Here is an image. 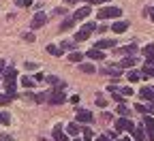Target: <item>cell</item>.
I'll return each instance as SVG.
<instances>
[{"instance_id": "1", "label": "cell", "mask_w": 154, "mask_h": 141, "mask_svg": "<svg viewBox=\"0 0 154 141\" xmlns=\"http://www.w3.org/2000/svg\"><path fill=\"white\" fill-rule=\"evenodd\" d=\"M94 28H96V24H94V22H86L79 30L75 32V41H77V43H82V41H86V38H90V34H92V30H94Z\"/></svg>"}, {"instance_id": "2", "label": "cell", "mask_w": 154, "mask_h": 141, "mask_svg": "<svg viewBox=\"0 0 154 141\" xmlns=\"http://www.w3.org/2000/svg\"><path fill=\"white\" fill-rule=\"evenodd\" d=\"M15 79H17V71L15 69H7L5 71V88H7V92L9 94H15Z\"/></svg>"}, {"instance_id": "3", "label": "cell", "mask_w": 154, "mask_h": 141, "mask_svg": "<svg viewBox=\"0 0 154 141\" xmlns=\"http://www.w3.org/2000/svg\"><path fill=\"white\" fill-rule=\"evenodd\" d=\"M122 11L118 7H103L99 11V19H113V17H120Z\"/></svg>"}, {"instance_id": "4", "label": "cell", "mask_w": 154, "mask_h": 141, "mask_svg": "<svg viewBox=\"0 0 154 141\" xmlns=\"http://www.w3.org/2000/svg\"><path fill=\"white\" fill-rule=\"evenodd\" d=\"M116 130H128V133H133L135 130V124H133V120L131 118H118L116 120Z\"/></svg>"}, {"instance_id": "5", "label": "cell", "mask_w": 154, "mask_h": 141, "mask_svg": "<svg viewBox=\"0 0 154 141\" xmlns=\"http://www.w3.org/2000/svg\"><path fill=\"white\" fill-rule=\"evenodd\" d=\"M75 118H77V122H79V124H90L92 120H94V115H92L88 109H77Z\"/></svg>"}, {"instance_id": "6", "label": "cell", "mask_w": 154, "mask_h": 141, "mask_svg": "<svg viewBox=\"0 0 154 141\" xmlns=\"http://www.w3.org/2000/svg\"><path fill=\"white\" fill-rule=\"evenodd\" d=\"M64 94H62V90H58V88H54L51 92H49V103L51 105H62L64 103Z\"/></svg>"}, {"instance_id": "7", "label": "cell", "mask_w": 154, "mask_h": 141, "mask_svg": "<svg viewBox=\"0 0 154 141\" xmlns=\"http://www.w3.org/2000/svg\"><path fill=\"white\" fill-rule=\"evenodd\" d=\"M45 22H47V15H45V13H36V15L32 17V22H30V28H32V30L43 28V26H45Z\"/></svg>"}, {"instance_id": "8", "label": "cell", "mask_w": 154, "mask_h": 141, "mask_svg": "<svg viewBox=\"0 0 154 141\" xmlns=\"http://www.w3.org/2000/svg\"><path fill=\"white\" fill-rule=\"evenodd\" d=\"M143 126H146V133H148V137L154 141V120L150 118V113H146V115H143Z\"/></svg>"}, {"instance_id": "9", "label": "cell", "mask_w": 154, "mask_h": 141, "mask_svg": "<svg viewBox=\"0 0 154 141\" xmlns=\"http://www.w3.org/2000/svg\"><path fill=\"white\" fill-rule=\"evenodd\" d=\"M135 111H139V113H154V103H148V105H143V103H137L135 105Z\"/></svg>"}, {"instance_id": "10", "label": "cell", "mask_w": 154, "mask_h": 141, "mask_svg": "<svg viewBox=\"0 0 154 141\" xmlns=\"http://www.w3.org/2000/svg\"><path fill=\"white\" fill-rule=\"evenodd\" d=\"M86 56H88L90 60H103V58H105V54H103V49H96V47H92V49H88V51H86Z\"/></svg>"}, {"instance_id": "11", "label": "cell", "mask_w": 154, "mask_h": 141, "mask_svg": "<svg viewBox=\"0 0 154 141\" xmlns=\"http://www.w3.org/2000/svg\"><path fill=\"white\" fill-rule=\"evenodd\" d=\"M139 96L146 100V103H154V90H150V88H141L139 90Z\"/></svg>"}, {"instance_id": "12", "label": "cell", "mask_w": 154, "mask_h": 141, "mask_svg": "<svg viewBox=\"0 0 154 141\" xmlns=\"http://www.w3.org/2000/svg\"><path fill=\"white\" fill-rule=\"evenodd\" d=\"M90 15V7H82V9H77L75 13H73V17L77 19V22H82V19H86Z\"/></svg>"}, {"instance_id": "13", "label": "cell", "mask_w": 154, "mask_h": 141, "mask_svg": "<svg viewBox=\"0 0 154 141\" xmlns=\"http://www.w3.org/2000/svg\"><path fill=\"white\" fill-rule=\"evenodd\" d=\"M94 47H96V49H107V47H116V41H113V38H103V41L94 43Z\"/></svg>"}, {"instance_id": "14", "label": "cell", "mask_w": 154, "mask_h": 141, "mask_svg": "<svg viewBox=\"0 0 154 141\" xmlns=\"http://www.w3.org/2000/svg\"><path fill=\"white\" fill-rule=\"evenodd\" d=\"M128 30V22H116L113 26H111V32H118V34H122V32H126Z\"/></svg>"}, {"instance_id": "15", "label": "cell", "mask_w": 154, "mask_h": 141, "mask_svg": "<svg viewBox=\"0 0 154 141\" xmlns=\"http://www.w3.org/2000/svg\"><path fill=\"white\" fill-rule=\"evenodd\" d=\"M54 139H56V141H69V137L62 133V126H60V124L54 126Z\"/></svg>"}, {"instance_id": "16", "label": "cell", "mask_w": 154, "mask_h": 141, "mask_svg": "<svg viewBox=\"0 0 154 141\" xmlns=\"http://www.w3.org/2000/svg\"><path fill=\"white\" fill-rule=\"evenodd\" d=\"M75 22H77V19H75L73 15H71V17H66V19H64V22L60 24V32H64V30H71V28L75 26Z\"/></svg>"}, {"instance_id": "17", "label": "cell", "mask_w": 154, "mask_h": 141, "mask_svg": "<svg viewBox=\"0 0 154 141\" xmlns=\"http://www.w3.org/2000/svg\"><path fill=\"white\" fill-rule=\"evenodd\" d=\"M133 137H135V141H143V139H146V126H143V128L137 126V128L133 130Z\"/></svg>"}, {"instance_id": "18", "label": "cell", "mask_w": 154, "mask_h": 141, "mask_svg": "<svg viewBox=\"0 0 154 141\" xmlns=\"http://www.w3.org/2000/svg\"><path fill=\"white\" fill-rule=\"evenodd\" d=\"M66 130H69V135H73V137H77V135H79V122H71L69 126H66Z\"/></svg>"}, {"instance_id": "19", "label": "cell", "mask_w": 154, "mask_h": 141, "mask_svg": "<svg viewBox=\"0 0 154 141\" xmlns=\"http://www.w3.org/2000/svg\"><path fill=\"white\" fill-rule=\"evenodd\" d=\"M19 84H22L24 88H34V86H36V79H32V77H26V75H24Z\"/></svg>"}, {"instance_id": "20", "label": "cell", "mask_w": 154, "mask_h": 141, "mask_svg": "<svg viewBox=\"0 0 154 141\" xmlns=\"http://www.w3.org/2000/svg\"><path fill=\"white\" fill-rule=\"evenodd\" d=\"M15 96H17V94H9V92H7V94H0V107L9 105V103H11V98H15Z\"/></svg>"}, {"instance_id": "21", "label": "cell", "mask_w": 154, "mask_h": 141, "mask_svg": "<svg viewBox=\"0 0 154 141\" xmlns=\"http://www.w3.org/2000/svg\"><path fill=\"white\" fill-rule=\"evenodd\" d=\"M69 60H71V62H82V60H84V54H82V51H71V54H69Z\"/></svg>"}, {"instance_id": "22", "label": "cell", "mask_w": 154, "mask_h": 141, "mask_svg": "<svg viewBox=\"0 0 154 141\" xmlns=\"http://www.w3.org/2000/svg\"><path fill=\"white\" fill-rule=\"evenodd\" d=\"M118 51H122V54H126V56H135L137 45H126V47H122V49H118Z\"/></svg>"}, {"instance_id": "23", "label": "cell", "mask_w": 154, "mask_h": 141, "mask_svg": "<svg viewBox=\"0 0 154 141\" xmlns=\"http://www.w3.org/2000/svg\"><path fill=\"white\" fill-rule=\"evenodd\" d=\"M60 49H77V41H62Z\"/></svg>"}, {"instance_id": "24", "label": "cell", "mask_w": 154, "mask_h": 141, "mask_svg": "<svg viewBox=\"0 0 154 141\" xmlns=\"http://www.w3.org/2000/svg\"><path fill=\"white\" fill-rule=\"evenodd\" d=\"M133 64H135V58H133V56H126V58L122 60V62L118 64V69H120V66H128V69H131Z\"/></svg>"}, {"instance_id": "25", "label": "cell", "mask_w": 154, "mask_h": 141, "mask_svg": "<svg viewBox=\"0 0 154 141\" xmlns=\"http://www.w3.org/2000/svg\"><path fill=\"white\" fill-rule=\"evenodd\" d=\"M45 49H47V54H51V56H56V58H58V56H62V49H58L56 45H47Z\"/></svg>"}, {"instance_id": "26", "label": "cell", "mask_w": 154, "mask_h": 141, "mask_svg": "<svg viewBox=\"0 0 154 141\" xmlns=\"http://www.w3.org/2000/svg\"><path fill=\"white\" fill-rule=\"evenodd\" d=\"M141 75H143V77H154V66L146 64V66L141 69Z\"/></svg>"}, {"instance_id": "27", "label": "cell", "mask_w": 154, "mask_h": 141, "mask_svg": "<svg viewBox=\"0 0 154 141\" xmlns=\"http://www.w3.org/2000/svg\"><path fill=\"white\" fill-rule=\"evenodd\" d=\"M105 75H111V77H120V69L118 66H113V69H103Z\"/></svg>"}, {"instance_id": "28", "label": "cell", "mask_w": 154, "mask_h": 141, "mask_svg": "<svg viewBox=\"0 0 154 141\" xmlns=\"http://www.w3.org/2000/svg\"><path fill=\"white\" fill-rule=\"evenodd\" d=\"M111 98L116 100V103H124V94H122V92H116V90H111Z\"/></svg>"}, {"instance_id": "29", "label": "cell", "mask_w": 154, "mask_h": 141, "mask_svg": "<svg viewBox=\"0 0 154 141\" xmlns=\"http://www.w3.org/2000/svg\"><path fill=\"white\" fill-rule=\"evenodd\" d=\"M82 135H84V141H90V139H94V133H92L90 128H82Z\"/></svg>"}, {"instance_id": "30", "label": "cell", "mask_w": 154, "mask_h": 141, "mask_svg": "<svg viewBox=\"0 0 154 141\" xmlns=\"http://www.w3.org/2000/svg\"><path fill=\"white\" fill-rule=\"evenodd\" d=\"M139 77H141V75H139L137 71H128V81L135 84V81H139Z\"/></svg>"}, {"instance_id": "31", "label": "cell", "mask_w": 154, "mask_h": 141, "mask_svg": "<svg viewBox=\"0 0 154 141\" xmlns=\"http://www.w3.org/2000/svg\"><path fill=\"white\" fill-rule=\"evenodd\" d=\"M9 122H11V115L7 111H2V113H0V124H9Z\"/></svg>"}, {"instance_id": "32", "label": "cell", "mask_w": 154, "mask_h": 141, "mask_svg": "<svg viewBox=\"0 0 154 141\" xmlns=\"http://www.w3.org/2000/svg\"><path fill=\"white\" fill-rule=\"evenodd\" d=\"M118 113H120V115H128V107H126L124 103H118Z\"/></svg>"}, {"instance_id": "33", "label": "cell", "mask_w": 154, "mask_h": 141, "mask_svg": "<svg viewBox=\"0 0 154 141\" xmlns=\"http://www.w3.org/2000/svg\"><path fill=\"white\" fill-rule=\"evenodd\" d=\"M141 51H143V56H146V58H148V56H154V45H146Z\"/></svg>"}, {"instance_id": "34", "label": "cell", "mask_w": 154, "mask_h": 141, "mask_svg": "<svg viewBox=\"0 0 154 141\" xmlns=\"http://www.w3.org/2000/svg\"><path fill=\"white\" fill-rule=\"evenodd\" d=\"M79 71H84V73H94V66H92V64H79Z\"/></svg>"}, {"instance_id": "35", "label": "cell", "mask_w": 154, "mask_h": 141, "mask_svg": "<svg viewBox=\"0 0 154 141\" xmlns=\"http://www.w3.org/2000/svg\"><path fill=\"white\" fill-rule=\"evenodd\" d=\"M15 5H17V7H30L32 0H15Z\"/></svg>"}, {"instance_id": "36", "label": "cell", "mask_w": 154, "mask_h": 141, "mask_svg": "<svg viewBox=\"0 0 154 141\" xmlns=\"http://www.w3.org/2000/svg\"><path fill=\"white\" fill-rule=\"evenodd\" d=\"M96 105H99V107H107V100L99 94V96H96Z\"/></svg>"}, {"instance_id": "37", "label": "cell", "mask_w": 154, "mask_h": 141, "mask_svg": "<svg viewBox=\"0 0 154 141\" xmlns=\"http://www.w3.org/2000/svg\"><path fill=\"white\" fill-rule=\"evenodd\" d=\"M120 92H122L124 96H133V88H131V86H126V88H122Z\"/></svg>"}, {"instance_id": "38", "label": "cell", "mask_w": 154, "mask_h": 141, "mask_svg": "<svg viewBox=\"0 0 154 141\" xmlns=\"http://www.w3.org/2000/svg\"><path fill=\"white\" fill-rule=\"evenodd\" d=\"M24 41L32 43V41H34V34H32V32H24Z\"/></svg>"}, {"instance_id": "39", "label": "cell", "mask_w": 154, "mask_h": 141, "mask_svg": "<svg viewBox=\"0 0 154 141\" xmlns=\"http://www.w3.org/2000/svg\"><path fill=\"white\" fill-rule=\"evenodd\" d=\"M69 100H71V103H73V105L77 107V103H79V94H73V96H71Z\"/></svg>"}, {"instance_id": "40", "label": "cell", "mask_w": 154, "mask_h": 141, "mask_svg": "<svg viewBox=\"0 0 154 141\" xmlns=\"http://www.w3.org/2000/svg\"><path fill=\"white\" fill-rule=\"evenodd\" d=\"M7 71V62H5V60H0V75H2Z\"/></svg>"}, {"instance_id": "41", "label": "cell", "mask_w": 154, "mask_h": 141, "mask_svg": "<svg viewBox=\"0 0 154 141\" xmlns=\"http://www.w3.org/2000/svg\"><path fill=\"white\" fill-rule=\"evenodd\" d=\"M146 64H150V66H154V56H148V58H146Z\"/></svg>"}, {"instance_id": "42", "label": "cell", "mask_w": 154, "mask_h": 141, "mask_svg": "<svg viewBox=\"0 0 154 141\" xmlns=\"http://www.w3.org/2000/svg\"><path fill=\"white\" fill-rule=\"evenodd\" d=\"M0 141H13L11 135H0Z\"/></svg>"}, {"instance_id": "43", "label": "cell", "mask_w": 154, "mask_h": 141, "mask_svg": "<svg viewBox=\"0 0 154 141\" xmlns=\"http://www.w3.org/2000/svg\"><path fill=\"white\" fill-rule=\"evenodd\" d=\"M34 79H36V81H43L45 75H43V73H36V75H34Z\"/></svg>"}, {"instance_id": "44", "label": "cell", "mask_w": 154, "mask_h": 141, "mask_svg": "<svg viewBox=\"0 0 154 141\" xmlns=\"http://www.w3.org/2000/svg\"><path fill=\"white\" fill-rule=\"evenodd\" d=\"M26 69H28V71H34L36 64H34V62H26Z\"/></svg>"}, {"instance_id": "45", "label": "cell", "mask_w": 154, "mask_h": 141, "mask_svg": "<svg viewBox=\"0 0 154 141\" xmlns=\"http://www.w3.org/2000/svg\"><path fill=\"white\" fill-rule=\"evenodd\" d=\"M150 19L154 22V7H150Z\"/></svg>"}, {"instance_id": "46", "label": "cell", "mask_w": 154, "mask_h": 141, "mask_svg": "<svg viewBox=\"0 0 154 141\" xmlns=\"http://www.w3.org/2000/svg\"><path fill=\"white\" fill-rule=\"evenodd\" d=\"M96 141H109V137H96Z\"/></svg>"}, {"instance_id": "47", "label": "cell", "mask_w": 154, "mask_h": 141, "mask_svg": "<svg viewBox=\"0 0 154 141\" xmlns=\"http://www.w3.org/2000/svg\"><path fill=\"white\" fill-rule=\"evenodd\" d=\"M79 0H66V5H77Z\"/></svg>"}, {"instance_id": "48", "label": "cell", "mask_w": 154, "mask_h": 141, "mask_svg": "<svg viewBox=\"0 0 154 141\" xmlns=\"http://www.w3.org/2000/svg\"><path fill=\"white\" fill-rule=\"evenodd\" d=\"M118 141H131V139H128V137H124V139H118Z\"/></svg>"}]
</instances>
